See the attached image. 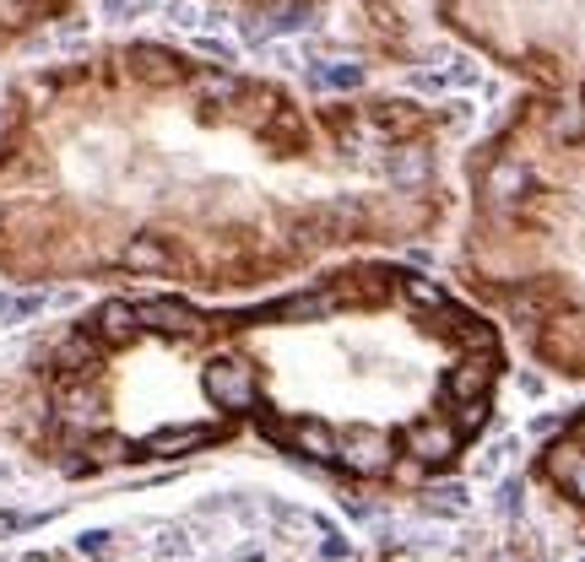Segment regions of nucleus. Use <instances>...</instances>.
Returning <instances> with one entry per match:
<instances>
[{
	"instance_id": "3",
	"label": "nucleus",
	"mask_w": 585,
	"mask_h": 562,
	"mask_svg": "<svg viewBox=\"0 0 585 562\" xmlns=\"http://www.w3.org/2000/svg\"><path fill=\"white\" fill-rule=\"evenodd\" d=\"M228 6L255 28L271 33H309L336 43L358 60H375L379 71H401L418 54L413 0H211Z\"/></svg>"
},
{
	"instance_id": "1",
	"label": "nucleus",
	"mask_w": 585,
	"mask_h": 562,
	"mask_svg": "<svg viewBox=\"0 0 585 562\" xmlns=\"http://www.w3.org/2000/svg\"><path fill=\"white\" fill-rule=\"evenodd\" d=\"M460 114L407 92H298L168 43L28 77L0 114V260L98 277L152 243L168 281L266 287L456 211Z\"/></svg>"
},
{
	"instance_id": "2",
	"label": "nucleus",
	"mask_w": 585,
	"mask_h": 562,
	"mask_svg": "<svg viewBox=\"0 0 585 562\" xmlns=\"http://www.w3.org/2000/svg\"><path fill=\"white\" fill-rule=\"evenodd\" d=\"M520 92L460 152L456 271L526 352L585 379V0H434Z\"/></svg>"
}]
</instances>
